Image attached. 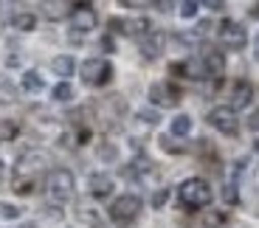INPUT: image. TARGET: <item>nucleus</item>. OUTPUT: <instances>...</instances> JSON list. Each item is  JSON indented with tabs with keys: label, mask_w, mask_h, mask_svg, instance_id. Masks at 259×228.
I'll return each mask as SVG.
<instances>
[{
	"label": "nucleus",
	"mask_w": 259,
	"mask_h": 228,
	"mask_svg": "<svg viewBox=\"0 0 259 228\" xmlns=\"http://www.w3.org/2000/svg\"><path fill=\"white\" fill-rule=\"evenodd\" d=\"M211 186H208L203 177H189V180L181 183V189H178V200L183 203V209H203L211 203Z\"/></svg>",
	"instance_id": "nucleus-1"
},
{
	"label": "nucleus",
	"mask_w": 259,
	"mask_h": 228,
	"mask_svg": "<svg viewBox=\"0 0 259 228\" xmlns=\"http://www.w3.org/2000/svg\"><path fill=\"white\" fill-rule=\"evenodd\" d=\"M46 192L54 203H68L73 197V172L54 169L46 177Z\"/></svg>",
	"instance_id": "nucleus-2"
},
{
	"label": "nucleus",
	"mask_w": 259,
	"mask_h": 228,
	"mask_svg": "<svg viewBox=\"0 0 259 228\" xmlns=\"http://www.w3.org/2000/svg\"><path fill=\"white\" fill-rule=\"evenodd\" d=\"M138 214H141V200L136 195H121L110 206V220L118 222V225H130Z\"/></svg>",
	"instance_id": "nucleus-3"
},
{
	"label": "nucleus",
	"mask_w": 259,
	"mask_h": 228,
	"mask_svg": "<svg viewBox=\"0 0 259 228\" xmlns=\"http://www.w3.org/2000/svg\"><path fill=\"white\" fill-rule=\"evenodd\" d=\"M110 76H113V68L107 59H88L82 65V79H84V85H91V87L107 85Z\"/></svg>",
	"instance_id": "nucleus-4"
},
{
	"label": "nucleus",
	"mask_w": 259,
	"mask_h": 228,
	"mask_svg": "<svg viewBox=\"0 0 259 228\" xmlns=\"http://www.w3.org/2000/svg\"><path fill=\"white\" fill-rule=\"evenodd\" d=\"M46 152H39V150H31L26 152V155H20L17 161V180H34V177L39 175V172L46 169Z\"/></svg>",
	"instance_id": "nucleus-5"
},
{
	"label": "nucleus",
	"mask_w": 259,
	"mask_h": 228,
	"mask_svg": "<svg viewBox=\"0 0 259 228\" xmlns=\"http://www.w3.org/2000/svg\"><path fill=\"white\" fill-rule=\"evenodd\" d=\"M208 124H211L217 132H223V135H237V130H240L237 110H231V107H214V110L208 113Z\"/></svg>",
	"instance_id": "nucleus-6"
},
{
	"label": "nucleus",
	"mask_w": 259,
	"mask_h": 228,
	"mask_svg": "<svg viewBox=\"0 0 259 228\" xmlns=\"http://www.w3.org/2000/svg\"><path fill=\"white\" fill-rule=\"evenodd\" d=\"M71 26L73 31H93L96 28V12H93L91 3H84V0H79L76 6H71Z\"/></svg>",
	"instance_id": "nucleus-7"
},
{
	"label": "nucleus",
	"mask_w": 259,
	"mask_h": 228,
	"mask_svg": "<svg viewBox=\"0 0 259 228\" xmlns=\"http://www.w3.org/2000/svg\"><path fill=\"white\" fill-rule=\"evenodd\" d=\"M149 102L155 107H175L181 102V90L175 85H169V82H155L149 87Z\"/></svg>",
	"instance_id": "nucleus-8"
},
{
	"label": "nucleus",
	"mask_w": 259,
	"mask_h": 228,
	"mask_svg": "<svg viewBox=\"0 0 259 228\" xmlns=\"http://www.w3.org/2000/svg\"><path fill=\"white\" fill-rule=\"evenodd\" d=\"M220 39H223V45H228V48H245L248 31H245V26H240V23L226 20V23L220 26Z\"/></svg>",
	"instance_id": "nucleus-9"
},
{
	"label": "nucleus",
	"mask_w": 259,
	"mask_h": 228,
	"mask_svg": "<svg viewBox=\"0 0 259 228\" xmlns=\"http://www.w3.org/2000/svg\"><path fill=\"white\" fill-rule=\"evenodd\" d=\"M113 31L130 34V37H147L149 34V20L147 17H133V20H110Z\"/></svg>",
	"instance_id": "nucleus-10"
},
{
	"label": "nucleus",
	"mask_w": 259,
	"mask_h": 228,
	"mask_svg": "<svg viewBox=\"0 0 259 228\" xmlns=\"http://www.w3.org/2000/svg\"><path fill=\"white\" fill-rule=\"evenodd\" d=\"M113 177L110 175H91L88 177V192H91L96 200H104V197H110L113 195Z\"/></svg>",
	"instance_id": "nucleus-11"
},
{
	"label": "nucleus",
	"mask_w": 259,
	"mask_h": 228,
	"mask_svg": "<svg viewBox=\"0 0 259 228\" xmlns=\"http://www.w3.org/2000/svg\"><path fill=\"white\" fill-rule=\"evenodd\" d=\"M163 45H166V37L161 31H149L147 37H141V54L147 59H155L163 54Z\"/></svg>",
	"instance_id": "nucleus-12"
},
{
	"label": "nucleus",
	"mask_w": 259,
	"mask_h": 228,
	"mask_svg": "<svg viewBox=\"0 0 259 228\" xmlns=\"http://www.w3.org/2000/svg\"><path fill=\"white\" fill-rule=\"evenodd\" d=\"M251 99H253V87L248 85V82H234L231 85V110H242V107L251 105Z\"/></svg>",
	"instance_id": "nucleus-13"
},
{
	"label": "nucleus",
	"mask_w": 259,
	"mask_h": 228,
	"mask_svg": "<svg viewBox=\"0 0 259 228\" xmlns=\"http://www.w3.org/2000/svg\"><path fill=\"white\" fill-rule=\"evenodd\" d=\"M200 62H203V71H206V76H220V73L226 71V59H223L220 51H214V48L203 54Z\"/></svg>",
	"instance_id": "nucleus-14"
},
{
	"label": "nucleus",
	"mask_w": 259,
	"mask_h": 228,
	"mask_svg": "<svg viewBox=\"0 0 259 228\" xmlns=\"http://www.w3.org/2000/svg\"><path fill=\"white\" fill-rule=\"evenodd\" d=\"M51 71L62 79L73 76V73H76V59H73L71 54H59V57L51 59Z\"/></svg>",
	"instance_id": "nucleus-15"
},
{
	"label": "nucleus",
	"mask_w": 259,
	"mask_h": 228,
	"mask_svg": "<svg viewBox=\"0 0 259 228\" xmlns=\"http://www.w3.org/2000/svg\"><path fill=\"white\" fill-rule=\"evenodd\" d=\"M42 14H46V20H65L71 14V9L65 0H42Z\"/></svg>",
	"instance_id": "nucleus-16"
},
{
	"label": "nucleus",
	"mask_w": 259,
	"mask_h": 228,
	"mask_svg": "<svg viewBox=\"0 0 259 228\" xmlns=\"http://www.w3.org/2000/svg\"><path fill=\"white\" fill-rule=\"evenodd\" d=\"M76 217H79V222H82V225H88V228H104L102 214H99L93 206H79V209H76Z\"/></svg>",
	"instance_id": "nucleus-17"
},
{
	"label": "nucleus",
	"mask_w": 259,
	"mask_h": 228,
	"mask_svg": "<svg viewBox=\"0 0 259 228\" xmlns=\"http://www.w3.org/2000/svg\"><path fill=\"white\" fill-rule=\"evenodd\" d=\"M23 90L26 93H42V87H46V79L39 76L37 71H23Z\"/></svg>",
	"instance_id": "nucleus-18"
},
{
	"label": "nucleus",
	"mask_w": 259,
	"mask_h": 228,
	"mask_svg": "<svg viewBox=\"0 0 259 228\" xmlns=\"http://www.w3.org/2000/svg\"><path fill=\"white\" fill-rule=\"evenodd\" d=\"M12 26L17 28V31H34V28H37V17H34L31 12H20L12 17Z\"/></svg>",
	"instance_id": "nucleus-19"
},
{
	"label": "nucleus",
	"mask_w": 259,
	"mask_h": 228,
	"mask_svg": "<svg viewBox=\"0 0 259 228\" xmlns=\"http://www.w3.org/2000/svg\"><path fill=\"white\" fill-rule=\"evenodd\" d=\"M23 217V209L14 206L12 200H0V222H14Z\"/></svg>",
	"instance_id": "nucleus-20"
},
{
	"label": "nucleus",
	"mask_w": 259,
	"mask_h": 228,
	"mask_svg": "<svg viewBox=\"0 0 259 228\" xmlns=\"http://www.w3.org/2000/svg\"><path fill=\"white\" fill-rule=\"evenodd\" d=\"M169 130H172V138H186L189 132H192V118L189 116H175Z\"/></svg>",
	"instance_id": "nucleus-21"
},
{
	"label": "nucleus",
	"mask_w": 259,
	"mask_h": 228,
	"mask_svg": "<svg viewBox=\"0 0 259 228\" xmlns=\"http://www.w3.org/2000/svg\"><path fill=\"white\" fill-rule=\"evenodd\" d=\"M17 132H20L17 121H9V118H3V121H0V141H14V138H17Z\"/></svg>",
	"instance_id": "nucleus-22"
},
{
	"label": "nucleus",
	"mask_w": 259,
	"mask_h": 228,
	"mask_svg": "<svg viewBox=\"0 0 259 228\" xmlns=\"http://www.w3.org/2000/svg\"><path fill=\"white\" fill-rule=\"evenodd\" d=\"M54 99H57V102H71L73 99V87L68 85V82H59L57 87H54V93H51Z\"/></svg>",
	"instance_id": "nucleus-23"
},
{
	"label": "nucleus",
	"mask_w": 259,
	"mask_h": 228,
	"mask_svg": "<svg viewBox=\"0 0 259 228\" xmlns=\"http://www.w3.org/2000/svg\"><path fill=\"white\" fill-rule=\"evenodd\" d=\"M178 14L183 20H192L197 14V0H181V6H178Z\"/></svg>",
	"instance_id": "nucleus-24"
},
{
	"label": "nucleus",
	"mask_w": 259,
	"mask_h": 228,
	"mask_svg": "<svg viewBox=\"0 0 259 228\" xmlns=\"http://www.w3.org/2000/svg\"><path fill=\"white\" fill-rule=\"evenodd\" d=\"M0 99H3V102H12L14 99V85L6 76H0Z\"/></svg>",
	"instance_id": "nucleus-25"
},
{
	"label": "nucleus",
	"mask_w": 259,
	"mask_h": 228,
	"mask_svg": "<svg viewBox=\"0 0 259 228\" xmlns=\"http://www.w3.org/2000/svg\"><path fill=\"white\" fill-rule=\"evenodd\" d=\"M124 9H147V6H152L155 0H118Z\"/></svg>",
	"instance_id": "nucleus-26"
},
{
	"label": "nucleus",
	"mask_w": 259,
	"mask_h": 228,
	"mask_svg": "<svg viewBox=\"0 0 259 228\" xmlns=\"http://www.w3.org/2000/svg\"><path fill=\"white\" fill-rule=\"evenodd\" d=\"M14 192H17V195H28V192H34V180H17L14 183Z\"/></svg>",
	"instance_id": "nucleus-27"
},
{
	"label": "nucleus",
	"mask_w": 259,
	"mask_h": 228,
	"mask_svg": "<svg viewBox=\"0 0 259 228\" xmlns=\"http://www.w3.org/2000/svg\"><path fill=\"white\" fill-rule=\"evenodd\" d=\"M99 155H102L104 161L110 163V161H116V155H118V152H116V147H110V144H104L102 150H99Z\"/></svg>",
	"instance_id": "nucleus-28"
},
{
	"label": "nucleus",
	"mask_w": 259,
	"mask_h": 228,
	"mask_svg": "<svg viewBox=\"0 0 259 228\" xmlns=\"http://www.w3.org/2000/svg\"><path fill=\"white\" fill-rule=\"evenodd\" d=\"M166 200H169V192H166V189H158L155 195H152V206H155V209H161Z\"/></svg>",
	"instance_id": "nucleus-29"
},
{
	"label": "nucleus",
	"mask_w": 259,
	"mask_h": 228,
	"mask_svg": "<svg viewBox=\"0 0 259 228\" xmlns=\"http://www.w3.org/2000/svg\"><path fill=\"white\" fill-rule=\"evenodd\" d=\"M138 118L147 121V124H158V121H161V116H158L155 110H141V113H138Z\"/></svg>",
	"instance_id": "nucleus-30"
},
{
	"label": "nucleus",
	"mask_w": 259,
	"mask_h": 228,
	"mask_svg": "<svg viewBox=\"0 0 259 228\" xmlns=\"http://www.w3.org/2000/svg\"><path fill=\"white\" fill-rule=\"evenodd\" d=\"M226 200L228 203H237V186H228V189H226Z\"/></svg>",
	"instance_id": "nucleus-31"
},
{
	"label": "nucleus",
	"mask_w": 259,
	"mask_h": 228,
	"mask_svg": "<svg viewBox=\"0 0 259 228\" xmlns=\"http://www.w3.org/2000/svg\"><path fill=\"white\" fill-rule=\"evenodd\" d=\"M200 3H203V6H208V9H220L226 0H200Z\"/></svg>",
	"instance_id": "nucleus-32"
},
{
	"label": "nucleus",
	"mask_w": 259,
	"mask_h": 228,
	"mask_svg": "<svg viewBox=\"0 0 259 228\" xmlns=\"http://www.w3.org/2000/svg\"><path fill=\"white\" fill-rule=\"evenodd\" d=\"M248 124H251V130H256V132H259V110L251 116V121H248Z\"/></svg>",
	"instance_id": "nucleus-33"
},
{
	"label": "nucleus",
	"mask_w": 259,
	"mask_h": 228,
	"mask_svg": "<svg viewBox=\"0 0 259 228\" xmlns=\"http://www.w3.org/2000/svg\"><path fill=\"white\" fill-rule=\"evenodd\" d=\"M253 54H256V59H259V34H256V48H253Z\"/></svg>",
	"instance_id": "nucleus-34"
},
{
	"label": "nucleus",
	"mask_w": 259,
	"mask_h": 228,
	"mask_svg": "<svg viewBox=\"0 0 259 228\" xmlns=\"http://www.w3.org/2000/svg\"><path fill=\"white\" fill-rule=\"evenodd\" d=\"M253 147H256V152H259V135H256V141H253Z\"/></svg>",
	"instance_id": "nucleus-35"
},
{
	"label": "nucleus",
	"mask_w": 259,
	"mask_h": 228,
	"mask_svg": "<svg viewBox=\"0 0 259 228\" xmlns=\"http://www.w3.org/2000/svg\"><path fill=\"white\" fill-rule=\"evenodd\" d=\"M0 180H3V163H0Z\"/></svg>",
	"instance_id": "nucleus-36"
},
{
	"label": "nucleus",
	"mask_w": 259,
	"mask_h": 228,
	"mask_svg": "<svg viewBox=\"0 0 259 228\" xmlns=\"http://www.w3.org/2000/svg\"><path fill=\"white\" fill-rule=\"evenodd\" d=\"M23 228H37V225H23Z\"/></svg>",
	"instance_id": "nucleus-37"
},
{
	"label": "nucleus",
	"mask_w": 259,
	"mask_h": 228,
	"mask_svg": "<svg viewBox=\"0 0 259 228\" xmlns=\"http://www.w3.org/2000/svg\"><path fill=\"white\" fill-rule=\"evenodd\" d=\"M256 14H259V6H256Z\"/></svg>",
	"instance_id": "nucleus-38"
}]
</instances>
